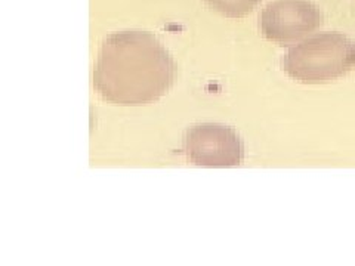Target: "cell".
Instances as JSON below:
<instances>
[{"label": "cell", "instance_id": "1", "mask_svg": "<svg viewBox=\"0 0 355 266\" xmlns=\"http://www.w3.org/2000/svg\"><path fill=\"white\" fill-rule=\"evenodd\" d=\"M176 65L162 42L147 31H120L101 44L94 86L105 101L139 107L159 101L175 80Z\"/></svg>", "mask_w": 355, "mask_h": 266}, {"label": "cell", "instance_id": "2", "mask_svg": "<svg viewBox=\"0 0 355 266\" xmlns=\"http://www.w3.org/2000/svg\"><path fill=\"white\" fill-rule=\"evenodd\" d=\"M282 66L299 83L335 82L355 69V42L342 33H318L288 51Z\"/></svg>", "mask_w": 355, "mask_h": 266}, {"label": "cell", "instance_id": "3", "mask_svg": "<svg viewBox=\"0 0 355 266\" xmlns=\"http://www.w3.org/2000/svg\"><path fill=\"white\" fill-rule=\"evenodd\" d=\"M187 157L203 168H234L244 159L239 133L228 126L203 123L190 127L184 138Z\"/></svg>", "mask_w": 355, "mask_h": 266}, {"label": "cell", "instance_id": "4", "mask_svg": "<svg viewBox=\"0 0 355 266\" xmlns=\"http://www.w3.org/2000/svg\"><path fill=\"white\" fill-rule=\"evenodd\" d=\"M259 24L266 39L291 46L321 27L323 14L309 0H274L263 8Z\"/></svg>", "mask_w": 355, "mask_h": 266}, {"label": "cell", "instance_id": "5", "mask_svg": "<svg viewBox=\"0 0 355 266\" xmlns=\"http://www.w3.org/2000/svg\"><path fill=\"white\" fill-rule=\"evenodd\" d=\"M210 9L227 18H243L257 8L261 0H205Z\"/></svg>", "mask_w": 355, "mask_h": 266}]
</instances>
